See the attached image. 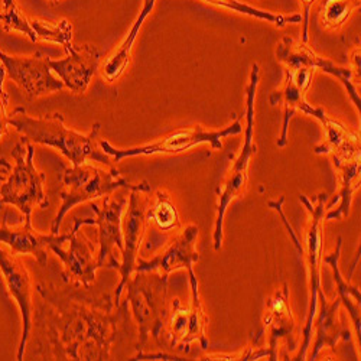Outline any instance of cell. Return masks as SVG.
I'll list each match as a JSON object with an SVG mask.
<instances>
[{"label": "cell", "instance_id": "1", "mask_svg": "<svg viewBox=\"0 0 361 361\" xmlns=\"http://www.w3.org/2000/svg\"><path fill=\"white\" fill-rule=\"evenodd\" d=\"M44 305L37 315L41 337L54 360H110L120 325L129 319L125 300L116 305L109 293L94 296L90 288L70 282L66 288L37 285Z\"/></svg>", "mask_w": 361, "mask_h": 361}, {"label": "cell", "instance_id": "2", "mask_svg": "<svg viewBox=\"0 0 361 361\" xmlns=\"http://www.w3.org/2000/svg\"><path fill=\"white\" fill-rule=\"evenodd\" d=\"M8 126L15 128L22 136L31 143L54 147L59 150L73 166L93 161L111 165V159L99 145V132L102 125L96 122L88 135L78 133L64 123V116L61 113L47 114L44 117H32L25 109L18 107L12 114L8 116Z\"/></svg>", "mask_w": 361, "mask_h": 361}, {"label": "cell", "instance_id": "3", "mask_svg": "<svg viewBox=\"0 0 361 361\" xmlns=\"http://www.w3.org/2000/svg\"><path fill=\"white\" fill-rule=\"evenodd\" d=\"M35 147L25 136L12 147L11 165L5 158L0 159V207L12 205L19 209L26 226H32L35 207L47 209L48 197L44 192L45 173L35 168Z\"/></svg>", "mask_w": 361, "mask_h": 361}, {"label": "cell", "instance_id": "4", "mask_svg": "<svg viewBox=\"0 0 361 361\" xmlns=\"http://www.w3.org/2000/svg\"><path fill=\"white\" fill-rule=\"evenodd\" d=\"M59 180L63 184V190L59 192L63 202L52 221L51 234H58L64 217L81 202L111 195L118 190H143L150 192L147 180H142L140 184H130L114 166H110V171H104L88 165L87 162L73 168L63 166V173L59 176Z\"/></svg>", "mask_w": 361, "mask_h": 361}, {"label": "cell", "instance_id": "5", "mask_svg": "<svg viewBox=\"0 0 361 361\" xmlns=\"http://www.w3.org/2000/svg\"><path fill=\"white\" fill-rule=\"evenodd\" d=\"M328 194L326 192H321L318 194L314 200H310L307 195H300L299 200L300 202L304 204V207L307 208V212L310 214L308 217V224H307V230H305V237H304V245H300V242L298 240V235L295 234L293 228L288 224V220L285 217V214L282 213V204L285 201V198L282 197L279 200V202L275 201H269V207H272L281 213V217L286 226V228L289 230V233L292 234V238L295 242V246L298 247V250L300 253H304L305 260H307V269H308V276H310V307H308V317H307V324L304 326V343H302V348H300V353L292 358V360H305L307 358V353L311 344V334H312V321L314 317L317 314V298L318 295L322 292L321 288V263H322V221H324V216H325V201L328 200Z\"/></svg>", "mask_w": 361, "mask_h": 361}, {"label": "cell", "instance_id": "6", "mask_svg": "<svg viewBox=\"0 0 361 361\" xmlns=\"http://www.w3.org/2000/svg\"><path fill=\"white\" fill-rule=\"evenodd\" d=\"M125 289L128 290L126 300L132 307V314L139 326L136 350L143 351L149 337H152L158 344L169 314L168 276L159 274L158 270L136 272V276L126 282Z\"/></svg>", "mask_w": 361, "mask_h": 361}, {"label": "cell", "instance_id": "7", "mask_svg": "<svg viewBox=\"0 0 361 361\" xmlns=\"http://www.w3.org/2000/svg\"><path fill=\"white\" fill-rule=\"evenodd\" d=\"M260 68L259 64H253L250 73V81L246 88L247 93V109H246V133H245V143L240 150V155L233 162L231 169L223 183V187L217 190L219 201H217V217L216 226L213 231V242L214 249L219 252L223 246V226L224 217L227 213L228 205L242 195L246 190L247 179H249V166L253 155H256L257 147L253 143V128H255V99H256V88L259 84Z\"/></svg>", "mask_w": 361, "mask_h": 361}, {"label": "cell", "instance_id": "8", "mask_svg": "<svg viewBox=\"0 0 361 361\" xmlns=\"http://www.w3.org/2000/svg\"><path fill=\"white\" fill-rule=\"evenodd\" d=\"M243 132V126L240 123V118L237 117L233 123L228 126L220 129V130H205L201 126H191V128H183L178 129L159 140L136 146L130 149H116L111 146L107 140L99 139V145L103 149V152L107 154L114 159V162H120L126 158L133 157H150V155H175V154H183L185 150L195 147L198 145L207 143L212 146L213 150H221L223 143L221 139L233 135H238Z\"/></svg>", "mask_w": 361, "mask_h": 361}, {"label": "cell", "instance_id": "9", "mask_svg": "<svg viewBox=\"0 0 361 361\" xmlns=\"http://www.w3.org/2000/svg\"><path fill=\"white\" fill-rule=\"evenodd\" d=\"M188 276L191 283V305L185 308L180 305L179 299H171L169 314L158 341L161 348H169L172 354H188L191 350V343L194 341H198L202 350L208 348V338L205 334L208 318L201 305L198 281L192 267L188 269Z\"/></svg>", "mask_w": 361, "mask_h": 361}, {"label": "cell", "instance_id": "10", "mask_svg": "<svg viewBox=\"0 0 361 361\" xmlns=\"http://www.w3.org/2000/svg\"><path fill=\"white\" fill-rule=\"evenodd\" d=\"M49 56L42 51L32 55H9L0 51V63L6 70V75L20 87L29 100H35L41 96L52 94L64 90L63 81L54 75L49 67Z\"/></svg>", "mask_w": 361, "mask_h": 361}, {"label": "cell", "instance_id": "11", "mask_svg": "<svg viewBox=\"0 0 361 361\" xmlns=\"http://www.w3.org/2000/svg\"><path fill=\"white\" fill-rule=\"evenodd\" d=\"M128 204L125 195L113 198L104 195L102 205L93 202L92 208L96 213V219H78L74 217L81 226H97L99 227V253L97 266L117 269L120 262L114 256V247L120 252L123 250V231H122V214Z\"/></svg>", "mask_w": 361, "mask_h": 361}, {"label": "cell", "instance_id": "12", "mask_svg": "<svg viewBox=\"0 0 361 361\" xmlns=\"http://www.w3.org/2000/svg\"><path fill=\"white\" fill-rule=\"evenodd\" d=\"M147 209H149L147 191L132 190L129 195V209H128L126 223H125L123 250L120 252L122 253V262H120V266L117 267L120 274V282L114 293V304L117 307L120 305V298H122L126 282L130 279L132 274L135 272L139 247L149 223Z\"/></svg>", "mask_w": 361, "mask_h": 361}, {"label": "cell", "instance_id": "13", "mask_svg": "<svg viewBox=\"0 0 361 361\" xmlns=\"http://www.w3.org/2000/svg\"><path fill=\"white\" fill-rule=\"evenodd\" d=\"M0 272L4 275L6 288L11 296L15 299L22 315V338L18 348L16 360H23V353L32 331V315H34V302H32V279L27 269L22 260L15 255L9 253L0 246Z\"/></svg>", "mask_w": 361, "mask_h": 361}, {"label": "cell", "instance_id": "14", "mask_svg": "<svg viewBox=\"0 0 361 361\" xmlns=\"http://www.w3.org/2000/svg\"><path fill=\"white\" fill-rule=\"evenodd\" d=\"M276 56L282 64H285L286 70H321L329 75L336 77L347 90L350 99L353 100L354 106L361 109V100L358 96L357 88L353 82V70L345 67H338L336 63L329 61V59L319 56L315 54L307 44L296 42L289 37H285L276 51Z\"/></svg>", "mask_w": 361, "mask_h": 361}, {"label": "cell", "instance_id": "15", "mask_svg": "<svg viewBox=\"0 0 361 361\" xmlns=\"http://www.w3.org/2000/svg\"><path fill=\"white\" fill-rule=\"evenodd\" d=\"M74 220V219H73ZM81 224L74 220L71 233L68 234L70 249L64 250L63 245H51L49 250L61 259L64 264L63 281L66 283H77L84 288H90L96 279L97 272V257L94 256V246L82 231Z\"/></svg>", "mask_w": 361, "mask_h": 361}, {"label": "cell", "instance_id": "16", "mask_svg": "<svg viewBox=\"0 0 361 361\" xmlns=\"http://www.w3.org/2000/svg\"><path fill=\"white\" fill-rule=\"evenodd\" d=\"M67 56L63 59H49L52 73L63 81L64 87L74 94H82L92 82L99 70L102 51L92 44L74 45L73 42L64 47Z\"/></svg>", "mask_w": 361, "mask_h": 361}, {"label": "cell", "instance_id": "17", "mask_svg": "<svg viewBox=\"0 0 361 361\" xmlns=\"http://www.w3.org/2000/svg\"><path fill=\"white\" fill-rule=\"evenodd\" d=\"M269 329V360H278L279 341L286 343L288 351H295L299 347V328L295 322L290 304H289V286L286 283L267 299L263 318V329Z\"/></svg>", "mask_w": 361, "mask_h": 361}, {"label": "cell", "instance_id": "18", "mask_svg": "<svg viewBox=\"0 0 361 361\" xmlns=\"http://www.w3.org/2000/svg\"><path fill=\"white\" fill-rule=\"evenodd\" d=\"M198 238V227L190 224L184 231H180L169 246L150 260L142 257L136 259L135 272H147V270H158L159 274L169 276L171 272L179 269H191L194 263L200 260V255L195 250Z\"/></svg>", "mask_w": 361, "mask_h": 361}, {"label": "cell", "instance_id": "19", "mask_svg": "<svg viewBox=\"0 0 361 361\" xmlns=\"http://www.w3.org/2000/svg\"><path fill=\"white\" fill-rule=\"evenodd\" d=\"M314 71L311 70H286L285 68V84L282 90L274 92L270 94V104L283 107V123L282 133L278 139V146L285 147L288 143V129L290 118L295 113L302 111L308 116H315L318 107H312L305 100V93L310 88Z\"/></svg>", "mask_w": 361, "mask_h": 361}, {"label": "cell", "instance_id": "20", "mask_svg": "<svg viewBox=\"0 0 361 361\" xmlns=\"http://www.w3.org/2000/svg\"><path fill=\"white\" fill-rule=\"evenodd\" d=\"M68 234H41L22 223L16 227L8 226V213L4 216L2 226H0V243L8 246L15 255L34 256L41 266H47L48 255L47 249L51 245H64L68 242Z\"/></svg>", "mask_w": 361, "mask_h": 361}, {"label": "cell", "instance_id": "21", "mask_svg": "<svg viewBox=\"0 0 361 361\" xmlns=\"http://www.w3.org/2000/svg\"><path fill=\"white\" fill-rule=\"evenodd\" d=\"M317 300H319L321 311L315 322L317 340H315L311 360H317V357L324 348L328 347L331 350H334L340 340H350L351 337L350 329L344 324V317L341 315V311H340V307H341L340 298L337 296L333 302H328L326 296L324 295V292H321Z\"/></svg>", "mask_w": 361, "mask_h": 361}, {"label": "cell", "instance_id": "22", "mask_svg": "<svg viewBox=\"0 0 361 361\" xmlns=\"http://www.w3.org/2000/svg\"><path fill=\"white\" fill-rule=\"evenodd\" d=\"M314 117L319 120L325 133L324 143L317 146L314 150L317 155L329 154L340 159H351L361 155L358 132H351L337 120L329 118L321 107H318Z\"/></svg>", "mask_w": 361, "mask_h": 361}, {"label": "cell", "instance_id": "23", "mask_svg": "<svg viewBox=\"0 0 361 361\" xmlns=\"http://www.w3.org/2000/svg\"><path fill=\"white\" fill-rule=\"evenodd\" d=\"M360 159L361 155L351 159L333 157V164L340 179V190L336 198L325 207L328 209V213L324 216L325 220H343L348 217L353 195L360 188Z\"/></svg>", "mask_w": 361, "mask_h": 361}, {"label": "cell", "instance_id": "24", "mask_svg": "<svg viewBox=\"0 0 361 361\" xmlns=\"http://www.w3.org/2000/svg\"><path fill=\"white\" fill-rule=\"evenodd\" d=\"M155 4H157V0H143L142 11L139 12V15H137L135 23L132 25V27L129 29L126 38L123 39L122 44L117 47V49L110 55V58L104 63L103 70H102V75L107 82L117 81L128 70V66H129L130 58H132L133 44H135V41L139 35V31H140L143 22L150 15V12L154 11Z\"/></svg>", "mask_w": 361, "mask_h": 361}, {"label": "cell", "instance_id": "25", "mask_svg": "<svg viewBox=\"0 0 361 361\" xmlns=\"http://www.w3.org/2000/svg\"><path fill=\"white\" fill-rule=\"evenodd\" d=\"M341 246H343V237H338L336 249L329 255H326L325 257L322 256V262L333 269L336 288H337V296L340 298L341 304L345 305V310L350 314L355 336H357L358 344H360V333H361V329H360V299H361V295H360V290L355 286L350 285V281L344 279L341 275V270L338 266L340 256H341Z\"/></svg>", "mask_w": 361, "mask_h": 361}, {"label": "cell", "instance_id": "26", "mask_svg": "<svg viewBox=\"0 0 361 361\" xmlns=\"http://www.w3.org/2000/svg\"><path fill=\"white\" fill-rule=\"evenodd\" d=\"M27 38L32 42L44 41L66 47L73 42V25L68 19H61L59 22L29 19Z\"/></svg>", "mask_w": 361, "mask_h": 361}, {"label": "cell", "instance_id": "27", "mask_svg": "<svg viewBox=\"0 0 361 361\" xmlns=\"http://www.w3.org/2000/svg\"><path fill=\"white\" fill-rule=\"evenodd\" d=\"M147 220H152L164 231H171L180 226L178 209L165 191L157 192L154 207L147 209Z\"/></svg>", "mask_w": 361, "mask_h": 361}, {"label": "cell", "instance_id": "28", "mask_svg": "<svg viewBox=\"0 0 361 361\" xmlns=\"http://www.w3.org/2000/svg\"><path fill=\"white\" fill-rule=\"evenodd\" d=\"M355 8H360V0H324L319 9L321 23L326 29H338Z\"/></svg>", "mask_w": 361, "mask_h": 361}, {"label": "cell", "instance_id": "29", "mask_svg": "<svg viewBox=\"0 0 361 361\" xmlns=\"http://www.w3.org/2000/svg\"><path fill=\"white\" fill-rule=\"evenodd\" d=\"M205 2L216 5V6H221L226 9H231L235 11L238 13H243L252 18H257L270 23H275L279 27H283L286 23H299L302 22V16L300 15H290V16H282V15H275V13H270V12H264V11H259L255 9L249 5L245 4H240L238 0H205Z\"/></svg>", "mask_w": 361, "mask_h": 361}, {"label": "cell", "instance_id": "30", "mask_svg": "<svg viewBox=\"0 0 361 361\" xmlns=\"http://www.w3.org/2000/svg\"><path fill=\"white\" fill-rule=\"evenodd\" d=\"M263 336V329H260L257 336L253 338L252 344L246 347L245 351L234 353V354H207L201 360H212V361H250V360H260L262 357H269V348H259L257 344Z\"/></svg>", "mask_w": 361, "mask_h": 361}, {"label": "cell", "instance_id": "31", "mask_svg": "<svg viewBox=\"0 0 361 361\" xmlns=\"http://www.w3.org/2000/svg\"><path fill=\"white\" fill-rule=\"evenodd\" d=\"M6 77V70L4 64L0 63V139L8 130V104H9V96L5 93L4 90V80Z\"/></svg>", "mask_w": 361, "mask_h": 361}, {"label": "cell", "instance_id": "32", "mask_svg": "<svg viewBox=\"0 0 361 361\" xmlns=\"http://www.w3.org/2000/svg\"><path fill=\"white\" fill-rule=\"evenodd\" d=\"M315 0H302L304 4V16H302V22H304V31H302V42L307 44L310 37H308V23H310V9L312 6V4Z\"/></svg>", "mask_w": 361, "mask_h": 361}, {"label": "cell", "instance_id": "33", "mask_svg": "<svg viewBox=\"0 0 361 361\" xmlns=\"http://www.w3.org/2000/svg\"><path fill=\"white\" fill-rule=\"evenodd\" d=\"M351 61H353V70H355V74L360 78V48H355L351 54Z\"/></svg>", "mask_w": 361, "mask_h": 361}, {"label": "cell", "instance_id": "34", "mask_svg": "<svg viewBox=\"0 0 361 361\" xmlns=\"http://www.w3.org/2000/svg\"><path fill=\"white\" fill-rule=\"evenodd\" d=\"M49 2H51L52 5H56V4H59V2H61V0H49Z\"/></svg>", "mask_w": 361, "mask_h": 361}]
</instances>
